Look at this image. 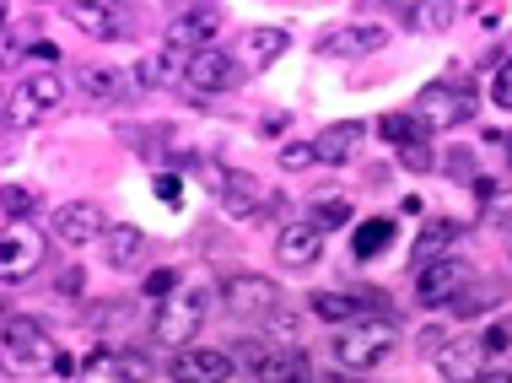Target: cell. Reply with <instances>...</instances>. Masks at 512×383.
I'll use <instances>...</instances> for the list:
<instances>
[{"label":"cell","instance_id":"cell-38","mask_svg":"<svg viewBox=\"0 0 512 383\" xmlns=\"http://www.w3.org/2000/svg\"><path fill=\"white\" fill-rule=\"evenodd\" d=\"M11 130H17V125H27V119H38V103L33 98H27V87H17V92H11Z\"/></svg>","mask_w":512,"mask_h":383},{"label":"cell","instance_id":"cell-2","mask_svg":"<svg viewBox=\"0 0 512 383\" xmlns=\"http://www.w3.org/2000/svg\"><path fill=\"white\" fill-rule=\"evenodd\" d=\"M399 346V335H394V324H367V319H356V324H345V330L335 335V362L340 367H351V373H367V367H378V362H389V351Z\"/></svg>","mask_w":512,"mask_h":383},{"label":"cell","instance_id":"cell-21","mask_svg":"<svg viewBox=\"0 0 512 383\" xmlns=\"http://www.w3.org/2000/svg\"><path fill=\"white\" fill-rule=\"evenodd\" d=\"M65 11H71V22H76L87 38H98V44H114V38L124 33V27H119V17L103 6V0H71Z\"/></svg>","mask_w":512,"mask_h":383},{"label":"cell","instance_id":"cell-35","mask_svg":"<svg viewBox=\"0 0 512 383\" xmlns=\"http://www.w3.org/2000/svg\"><path fill=\"white\" fill-rule=\"evenodd\" d=\"M442 173H448L453 184H475L480 173H475V152H448L442 157Z\"/></svg>","mask_w":512,"mask_h":383},{"label":"cell","instance_id":"cell-5","mask_svg":"<svg viewBox=\"0 0 512 383\" xmlns=\"http://www.w3.org/2000/svg\"><path fill=\"white\" fill-rule=\"evenodd\" d=\"M221 303H227L232 319H265V313L281 308V286H275L270 276L243 270V276H227V281H221Z\"/></svg>","mask_w":512,"mask_h":383},{"label":"cell","instance_id":"cell-7","mask_svg":"<svg viewBox=\"0 0 512 383\" xmlns=\"http://www.w3.org/2000/svg\"><path fill=\"white\" fill-rule=\"evenodd\" d=\"M44 254H49V243L38 232H22L17 222H6V238H0V281L22 286L33 270H44Z\"/></svg>","mask_w":512,"mask_h":383},{"label":"cell","instance_id":"cell-46","mask_svg":"<svg viewBox=\"0 0 512 383\" xmlns=\"http://www.w3.org/2000/svg\"><path fill=\"white\" fill-rule=\"evenodd\" d=\"M27 54H33V60H44V65H49V60H60V49H54V44H33Z\"/></svg>","mask_w":512,"mask_h":383},{"label":"cell","instance_id":"cell-29","mask_svg":"<svg viewBox=\"0 0 512 383\" xmlns=\"http://www.w3.org/2000/svg\"><path fill=\"white\" fill-rule=\"evenodd\" d=\"M351 222V200L345 195H313V227H345Z\"/></svg>","mask_w":512,"mask_h":383},{"label":"cell","instance_id":"cell-27","mask_svg":"<svg viewBox=\"0 0 512 383\" xmlns=\"http://www.w3.org/2000/svg\"><path fill=\"white\" fill-rule=\"evenodd\" d=\"M178 65H189V60L178 49H162V54H151V60L135 65V81H141V87H168V81L178 76Z\"/></svg>","mask_w":512,"mask_h":383},{"label":"cell","instance_id":"cell-17","mask_svg":"<svg viewBox=\"0 0 512 383\" xmlns=\"http://www.w3.org/2000/svg\"><path fill=\"white\" fill-rule=\"evenodd\" d=\"M286 49H292V33H286V27H248L243 44H238V60L248 71H265V65H275Z\"/></svg>","mask_w":512,"mask_h":383},{"label":"cell","instance_id":"cell-31","mask_svg":"<svg viewBox=\"0 0 512 383\" xmlns=\"http://www.w3.org/2000/svg\"><path fill=\"white\" fill-rule=\"evenodd\" d=\"M496 297H502V286H496V281L475 286V292H469V286H464V292L453 297V313H459V319H475L480 308H491V303H496Z\"/></svg>","mask_w":512,"mask_h":383},{"label":"cell","instance_id":"cell-42","mask_svg":"<svg viewBox=\"0 0 512 383\" xmlns=\"http://www.w3.org/2000/svg\"><path fill=\"white\" fill-rule=\"evenodd\" d=\"M480 340H486V351H507V346H512V319H502V324H491V330L480 335Z\"/></svg>","mask_w":512,"mask_h":383},{"label":"cell","instance_id":"cell-10","mask_svg":"<svg viewBox=\"0 0 512 383\" xmlns=\"http://www.w3.org/2000/svg\"><path fill=\"white\" fill-rule=\"evenodd\" d=\"M238 357L248 362V373H254L259 383H297V378H308V357H302V351H270L265 340H248Z\"/></svg>","mask_w":512,"mask_h":383},{"label":"cell","instance_id":"cell-41","mask_svg":"<svg viewBox=\"0 0 512 383\" xmlns=\"http://www.w3.org/2000/svg\"><path fill=\"white\" fill-rule=\"evenodd\" d=\"M469 17H475L480 27H496V17H507V0H475V6H469Z\"/></svg>","mask_w":512,"mask_h":383},{"label":"cell","instance_id":"cell-39","mask_svg":"<svg viewBox=\"0 0 512 383\" xmlns=\"http://www.w3.org/2000/svg\"><path fill=\"white\" fill-rule=\"evenodd\" d=\"M178 286H184V281H178V270H151V276H146V297H173Z\"/></svg>","mask_w":512,"mask_h":383},{"label":"cell","instance_id":"cell-4","mask_svg":"<svg viewBox=\"0 0 512 383\" xmlns=\"http://www.w3.org/2000/svg\"><path fill=\"white\" fill-rule=\"evenodd\" d=\"M65 351L49 340V330L27 313H11L6 319V367L11 373H27V367H54Z\"/></svg>","mask_w":512,"mask_h":383},{"label":"cell","instance_id":"cell-12","mask_svg":"<svg viewBox=\"0 0 512 383\" xmlns=\"http://www.w3.org/2000/svg\"><path fill=\"white\" fill-rule=\"evenodd\" d=\"M103 232H108V222H103V211L92 200H71V205H60V211H54V238H60L65 249L98 243Z\"/></svg>","mask_w":512,"mask_h":383},{"label":"cell","instance_id":"cell-20","mask_svg":"<svg viewBox=\"0 0 512 383\" xmlns=\"http://www.w3.org/2000/svg\"><path fill=\"white\" fill-rule=\"evenodd\" d=\"M367 125H356V119H340V125H329L324 135H318V162H329V168H340V162L356 157V146H362Z\"/></svg>","mask_w":512,"mask_h":383},{"label":"cell","instance_id":"cell-49","mask_svg":"<svg viewBox=\"0 0 512 383\" xmlns=\"http://www.w3.org/2000/svg\"><path fill=\"white\" fill-rule=\"evenodd\" d=\"M507 146H512V135H507Z\"/></svg>","mask_w":512,"mask_h":383},{"label":"cell","instance_id":"cell-19","mask_svg":"<svg viewBox=\"0 0 512 383\" xmlns=\"http://www.w3.org/2000/svg\"><path fill=\"white\" fill-rule=\"evenodd\" d=\"M221 211L227 216H259L265 211V184H259L254 173H227V184H221Z\"/></svg>","mask_w":512,"mask_h":383},{"label":"cell","instance_id":"cell-26","mask_svg":"<svg viewBox=\"0 0 512 383\" xmlns=\"http://www.w3.org/2000/svg\"><path fill=\"white\" fill-rule=\"evenodd\" d=\"M378 135H383L389 146H421L432 130H426L415 114H383V119H378Z\"/></svg>","mask_w":512,"mask_h":383},{"label":"cell","instance_id":"cell-43","mask_svg":"<svg viewBox=\"0 0 512 383\" xmlns=\"http://www.w3.org/2000/svg\"><path fill=\"white\" fill-rule=\"evenodd\" d=\"M130 313V303H98L92 308V330H108V319H124Z\"/></svg>","mask_w":512,"mask_h":383},{"label":"cell","instance_id":"cell-16","mask_svg":"<svg viewBox=\"0 0 512 383\" xmlns=\"http://www.w3.org/2000/svg\"><path fill=\"white\" fill-rule=\"evenodd\" d=\"M216 11H184V17H178L173 27H168V44H162V49H178V54H184V60H195V54L200 49H211V38H216Z\"/></svg>","mask_w":512,"mask_h":383},{"label":"cell","instance_id":"cell-6","mask_svg":"<svg viewBox=\"0 0 512 383\" xmlns=\"http://www.w3.org/2000/svg\"><path fill=\"white\" fill-rule=\"evenodd\" d=\"M243 81V65H238V54H227V49H200L195 60L184 65V87L195 92V98H211V92H232Z\"/></svg>","mask_w":512,"mask_h":383},{"label":"cell","instance_id":"cell-23","mask_svg":"<svg viewBox=\"0 0 512 383\" xmlns=\"http://www.w3.org/2000/svg\"><path fill=\"white\" fill-rule=\"evenodd\" d=\"M464 238V227L459 222H426L421 227V238H415V254H410V265L421 270V265H432V259H448V249Z\"/></svg>","mask_w":512,"mask_h":383},{"label":"cell","instance_id":"cell-36","mask_svg":"<svg viewBox=\"0 0 512 383\" xmlns=\"http://www.w3.org/2000/svg\"><path fill=\"white\" fill-rule=\"evenodd\" d=\"M119 367H124V383H146L151 373H157L146 351H119Z\"/></svg>","mask_w":512,"mask_h":383},{"label":"cell","instance_id":"cell-48","mask_svg":"<svg viewBox=\"0 0 512 383\" xmlns=\"http://www.w3.org/2000/svg\"><path fill=\"white\" fill-rule=\"evenodd\" d=\"M297 383H313V378H297Z\"/></svg>","mask_w":512,"mask_h":383},{"label":"cell","instance_id":"cell-30","mask_svg":"<svg viewBox=\"0 0 512 383\" xmlns=\"http://www.w3.org/2000/svg\"><path fill=\"white\" fill-rule=\"evenodd\" d=\"M27 98L38 103V114H49V108H60V98H65V81L54 71H38L33 81H27Z\"/></svg>","mask_w":512,"mask_h":383},{"label":"cell","instance_id":"cell-47","mask_svg":"<svg viewBox=\"0 0 512 383\" xmlns=\"http://www.w3.org/2000/svg\"><path fill=\"white\" fill-rule=\"evenodd\" d=\"M173 6H189V0H173Z\"/></svg>","mask_w":512,"mask_h":383},{"label":"cell","instance_id":"cell-15","mask_svg":"<svg viewBox=\"0 0 512 383\" xmlns=\"http://www.w3.org/2000/svg\"><path fill=\"white\" fill-rule=\"evenodd\" d=\"M318 254H324V227H313V222H286L281 232H275V259H281L286 270H308Z\"/></svg>","mask_w":512,"mask_h":383},{"label":"cell","instance_id":"cell-24","mask_svg":"<svg viewBox=\"0 0 512 383\" xmlns=\"http://www.w3.org/2000/svg\"><path fill=\"white\" fill-rule=\"evenodd\" d=\"M453 17H459V0H415L405 11V27L410 33H442Z\"/></svg>","mask_w":512,"mask_h":383},{"label":"cell","instance_id":"cell-9","mask_svg":"<svg viewBox=\"0 0 512 383\" xmlns=\"http://www.w3.org/2000/svg\"><path fill=\"white\" fill-rule=\"evenodd\" d=\"M383 44H389V33H383L378 22H345L335 33L318 38V54H324V60H367V54H378Z\"/></svg>","mask_w":512,"mask_h":383},{"label":"cell","instance_id":"cell-40","mask_svg":"<svg viewBox=\"0 0 512 383\" xmlns=\"http://www.w3.org/2000/svg\"><path fill=\"white\" fill-rule=\"evenodd\" d=\"M81 286H87V276H81V265H65L60 276H54V292H60V297H81Z\"/></svg>","mask_w":512,"mask_h":383},{"label":"cell","instance_id":"cell-11","mask_svg":"<svg viewBox=\"0 0 512 383\" xmlns=\"http://www.w3.org/2000/svg\"><path fill=\"white\" fill-rule=\"evenodd\" d=\"M168 378L173 383H227L232 378V357L227 351H211V346H184V351H173Z\"/></svg>","mask_w":512,"mask_h":383},{"label":"cell","instance_id":"cell-8","mask_svg":"<svg viewBox=\"0 0 512 383\" xmlns=\"http://www.w3.org/2000/svg\"><path fill=\"white\" fill-rule=\"evenodd\" d=\"M469 286V265L464 259H432V265L415 270V303L421 308H448Z\"/></svg>","mask_w":512,"mask_h":383},{"label":"cell","instance_id":"cell-13","mask_svg":"<svg viewBox=\"0 0 512 383\" xmlns=\"http://www.w3.org/2000/svg\"><path fill=\"white\" fill-rule=\"evenodd\" d=\"M76 87L87 92L92 103H130L141 81L130 71H119V65H76Z\"/></svg>","mask_w":512,"mask_h":383},{"label":"cell","instance_id":"cell-33","mask_svg":"<svg viewBox=\"0 0 512 383\" xmlns=\"http://www.w3.org/2000/svg\"><path fill=\"white\" fill-rule=\"evenodd\" d=\"M399 168L432 173V168H442V162H437V152H432V141H421V146H399Z\"/></svg>","mask_w":512,"mask_h":383},{"label":"cell","instance_id":"cell-22","mask_svg":"<svg viewBox=\"0 0 512 383\" xmlns=\"http://www.w3.org/2000/svg\"><path fill=\"white\" fill-rule=\"evenodd\" d=\"M103 259L114 270H135L146 259V232L141 227H108L103 232Z\"/></svg>","mask_w":512,"mask_h":383},{"label":"cell","instance_id":"cell-34","mask_svg":"<svg viewBox=\"0 0 512 383\" xmlns=\"http://www.w3.org/2000/svg\"><path fill=\"white\" fill-rule=\"evenodd\" d=\"M275 157H281V168H286V173H302V168H313V162H318V146L286 141V146H281V152H275Z\"/></svg>","mask_w":512,"mask_h":383},{"label":"cell","instance_id":"cell-32","mask_svg":"<svg viewBox=\"0 0 512 383\" xmlns=\"http://www.w3.org/2000/svg\"><path fill=\"white\" fill-rule=\"evenodd\" d=\"M22 216H38V195L27 184H6V222H22Z\"/></svg>","mask_w":512,"mask_h":383},{"label":"cell","instance_id":"cell-18","mask_svg":"<svg viewBox=\"0 0 512 383\" xmlns=\"http://www.w3.org/2000/svg\"><path fill=\"white\" fill-rule=\"evenodd\" d=\"M378 308V297H356V292H313V313L324 324H356Z\"/></svg>","mask_w":512,"mask_h":383},{"label":"cell","instance_id":"cell-1","mask_svg":"<svg viewBox=\"0 0 512 383\" xmlns=\"http://www.w3.org/2000/svg\"><path fill=\"white\" fill-rule=\"evenodd\" d=\"M205 313H211V286H205V281L178 286L173 297H162L157 319H151V340L168 346V351H184L189 340H195V330L205 324Z\"/></svg>","mask_w":512,"mask_h":383},{"label":"cell","instance_id":"cell-14","mask_svg":"<svg viewBox=\"0 0 512 383\" xmlns=\"http://www.w3.org/2000/svg\"><path fill=\"white\" fill-rule=\"evenodd\" d=\"M486 340L469 335V340H448V346H437V373L448 383H475L480 373H486Z\"/></svg>","mask_w":512,"mask_h":383},{"label":"cell","instance_id":"cell-37","mask_svg":"<svg viewBox=\"0 0 512 383\" xmlns=\"http://www.w3.org/2000/svg\"><path fill=\"white\" fill-rule=\"evenodd\" d=\"M491 103L496 108H512V54L502 60V71L491 76Z\"/></svg>","mask_w":512,"mask_h":383},{"label":"cell","instance_id":"cell-44","mask_svg":"<svg viewBox=\"0 0 512 383\" xmlns=\"http://www.w3.org/2000/svg\"><path fill=\"white\" fill-rule=\"evenodd\" d=\"M157 200H162V205H184V195H178V179H173V173H157Z\"/></svg>","mask_w":512,"mask_h":383},{"label":"cell","instance_id":"cell-45","mask_svg":"<svg viewBox=\"0 0 512 383\" xmlns=\"http://www.w3.org/2000/svg\"><path fill=\"white\" fill-rule=\"evenodd\" d=\"M475 383H512V367H491V373H480Z\"/></svg>","mask_w":512,"mask_h":383},{"label":"cell","instance_id":"cell-3","mask_svg":"<svg viewBox=\"0 0 512 383\" xmlns=\"http://www.w3.org/2000/svg\"><path fill=\"white\" fill-rule=\"evenodd\" d=\"M410 114L421 119L426 130H459L469 114H475V92H469V81H432V87H421V98L410 103Z\"/></svg>","mask_w":512,"mask_h":383},{"label":"cell","instance_id":"cell-28","mask_svg":"<svg viewBox=\"0 0 512 383\" xmlns=\"http://www.w3.org/2000/svg\"><path fill=\"white\" fill-rule=\"evenodd\" d=\"M81 383H124V367H119V351H92L87 362H81Z\"/></svg>","mask_w":512,"mask_h":383},{"label":"cell","instance_id":"cell-25","mask_svg":"<svg viewBox=\"0 0 512 383\" xmlns=\"http://www.w3.org/2000/svg\"><path fill=\"white\" fill-rule=\"evenodd\" d=\"M394 243V216H372V222L356 227V243H351V254L356 259H378L383 249Z\"/></svg>","mask_w":512,"mask_h":383}]
</instances>
